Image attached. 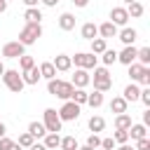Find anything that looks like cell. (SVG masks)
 Masks as SVG:
<instances>
[{
    "instance_id": "d590c367",
    "label": "cell",
    "mask_w": 150,
    "mask_h": 150,
    "mask_svg": "<svg viewBox=\"0 0 150 150\" xmlns=\"http://www.w3.org/2000/svg\"><path fill=\"white\" fill-rule=\"evenodd\" d=\"M16 143H19V145H21V148H26V150H28V148H30V145H33V143H35V138H33V136H30V134H28V131H23V134H21V136H19V141H16Z\"/></svg>"
},
{
    "instance_id": "8fae6325",
    "label": "cell",
    "mask_w": 150,
    "mask_h": 150,
    "mask_svg": "<svg viewBox=\"0 0 150 150\" xmlns=\"http://www.w3.org/2000/svg\"><path fill=\"white\" fill-rule=\"evenodd\" d=\"M52 63H54L56 73H68V70L73 68V61H70V56H68V54H56Z\"/></svg>"
},
{
    "instance_id": "b9f144b4",
    "label": "cell",
    "mask_w": 150,
    "mask_h": 150,
    "mask_svg": "<svg viewBox=\"0 0 150 150\" xmlns=\"http://www.w3.org/2000/svg\"><path fill=\"white\" fill-rule=\"evenodd\" d=\"M21 2H23L26 7H38V2H40V0H21Z\"/></svg>"
},
{
    "instance_id": "5b68a950",
    "label": "cell",
    "mask_w": 150,
    "mask_h": 150,
    "mask_svg": "<svg viewBox=\"0 0 150 150\" xmlns=\"http://www.w3.org/2000/svg\"><path fill=\"white\" fill-rule=\"evenodd\" d=\"M59 112V117H61V122H75L77 117H80V105L75 103V101H63V105L56 110Z\"/></svg>"
},
{
    "instance_id": "4fadbf2b",
    "label": "cell",
    "mask_w": 150,
    "mask_h": 150,
    "mask_svg": "<svg viewBox=\"0 0 150 150\" xmlns=\"http://www.w3.org/2000/svg\"><path fill=\"white\" fill-rule=\"evenodd\" d=\"M117 38L122 40V45H134V42H136V38H138V33H136V28L124 26L122 30H117Z\"/></svg>"
},
{
    "instance_id": "7a4b0ae2",
    "label": "cell",
    "mask_w": 150,
    "mask_h": 150,
    "mask_svg": "<svg viewBox=\"0 0 150 150\" xmlns=\"http://www.w3.org/2000/svg\"><path fill=\"white\" fill-rule=\"evenodd\" d=\"M91 82H94V89H96V91H103V94L110 91V89H112V77H110V73H108V66L94 68Z\"/></svg>"
},
{
    "instance_id": "836d02e7",
    "label": "cell",
    "mask_w": 150,
    "mask_h": 150,
    "mask_svg": "<svg viewBox=\"0 0 150 150\" xmlns=\"http://www.w3.org/2000/svg\"><path fill=\"white\" fill-rule=\"evenodd\" d=\"M19 66H21V73H23V70L33 68V66H35V61H33V56H28V54H21V56H19Z\"/></svg>"
},
{
    "instance_id": "f1b7e54d",
    "label": "cell",
    "mask_w": 150,
    "mask_h": 150,
    "mask_svg": "<svg viewBox=\"0 0 150 150\" xmlns=\"http://www.w3.org/2000/svg\"><path fill=\"white\" fill-rule=\"evenodd\" d=\"M87 94H89L87 89H80V87H75V89H73V94H70V101H75L77 105H84V103H87Z\"/></svg>"
},
{
    "instance_id": "4dcf8cb0",
    "label": "cell",
    "mask_w": 150,
    "mask_h": 150,
    "mask_svg": "<svg viewBox=\"0 0 150 150\" xmlns=\"http://www.w3.org/2000/svg\"><path fill=\"white\" fill-rule=\"evenodd\" d=\"M59 148H61V150H77V148H80V143H77V138H75V136H63V138H61V143H59Z\"/></svg>"
},
{
    "instance_id": "e575fe53",
    "label": "cell",
    "mask_w": 150,
    "mask_h": 150,
    "mask_svg": "<svg viewBox=\"0 0 150 150\" xmlns=\"http://www.w3.org/2000/svg\"><path fill=\"white\" fill-rule=\"evenodd\" d=\"M112 141H115V143H129V131H127V129H115Z\"/></svg>"
},
{
    "instance_id": "8992f818",
    "label": "cell",
    "mask_w": 150,
    "mask_h": 150,
    "mask_svg": "<svg viewBox=\"0 0 150 150\" xmlns=\"http://www.w3.org/2000/svg\"><path fill=\"white\" fill-rule=\"evenodd\" d=\"M42 124H45V129H47V131L59 134L63 122H61V117H59V112H56L54 108H45V112H42Z\"/></svg>"
},
{
    "instance_id": "44dd1931",
    "label": "cell",
    "mask_w": 150,
    "mask_h": 150,
    "mask_svg": "<svg viewBox=\"0 0 150 150\" xmlns=\"http://www.w3.org/2000/svg\"><path fill=\"white\" fill-rule=\"evenodd\" d=\"M73 89H75V87H73L70 82H63V80H61V84H59V89H56V94H54V96H56V98H61V101H68V98H70V94H73Z\"/></svg>"
},
{
    "instance_id": "9a60e30c",
    "label": "cell",
    "mask_w": 150,
    "mask_h": 150,
    "mask_svg": "<svg viewBox=\"0 0 150 150\" xmlns=\"http://www.w3.org/2000/svg\"><path fill=\"white\" fill-rule=\"evenodd\" d=\"M21 80H23V84H38L42 77H40V70H38V66H33V68H28V70H23L21 73Z\"/></svg>"
},
{
    "instance_id": "484cf974",
    "label": "cell",
    "mask_w": 150,
    "mask_h": 150,
    "mask_svg": "<svg viewBox=\"0 0 150 150\" xmlns=\"http://www.w3.org/2000/svg\"><path fill=\"white\" fill-rule=\"evenodd\" d=\"M28 134H30L33 138H42V136L47 134V129H45V124H42V122H38V120H35V122H30V124H28Z\"/></svg>"
},
{
    "instance_id": "ffe728a7",
    "label": "cell",
    "mask_w": 150,
    "mask_h": 150,
    "mask_svg": "<svg viewBox=\"0 0 150 150\" xmlns=\"http://www.w3.org/2000/svg\"><path fill=\"white\" fill-rule=\"evenodd\" d=\"M80 33H82V38H84V40H94V38H98V26H96V23H91V21H87V23L80 28Z\"/></svg>"
},
{
    "instance_id": "9c48e42d",
    "label": "cell",
    "mask_w": 150,
    "mask_h": 150,
    "mask_svg": "<svg viewBox=\"0 0 150 150\" xmlns=\"http://www.w3.org/2000/svg\"><path fill=\"white\" fill-rule=\"evenodd\" d=\"M89 82H91V75H89L84 68H75V75H73L70 84H73V87H80V89H84Z\"/></svg>"
},
{
    "instance_id": "f5cc1de1",
    "label": "cell",
    "mask_w": 150,
    "mask_h": 150,
    "mask_svg": "<svg viewBox=\"0 0 150 150\" xmlns=\"http://www.w3.org/2000/svg\"><path fill=\"white\" fill-rule=\"evenodd\" d=\"M124 2H127V5H129V2H136V0H124Z\"/></svg>"
},
{
    "instance_id": "5bb4252c",
    "label": "cell",
    "mask_w": 150,
    "mask_h": 150,
    "mask_svg": "<svg viewBox=\"0 0 150 150\" xmlns=\"http://www.w3.org/2000/svg\"><path fill=\"white\" fill-rule=\"evenodd\" d=\"M138 94H141V87H138L136 82H131V84H127V87H124L122 98H124L127 103H134V101H138Z\"/></svg>"
},
{
    "instance_id": "ac0fdd59",
    "label": "cell",
    "mask_w": 150,
    "mask_h": 150,
    "mask_svg": "<svg viewBox=\"0 0 150 150\" xmlns=\"http://www.w3.org/2000/svg\"><path fill=\"white\" fill-rule=\"evenodd\" d=\"M127 131H129V138L131 141H138V138H145L148 136V127L145 124H131Z\"/></svg>"
},
{
    "instance_id": "7dc6e473",
    "label": "cell",
    "mask_w": 150,
    "mask_h": 150,
    "mask_svg": "<svg viewBox=\"0 0 150 150\" xmlns=\"http://www.w3.org/2000/svg\"><path fill=\"white\" fill-rule=\"evenodd\" d=\"M2 136H7V127L0 122V138H2Z\"/></svg>"
},
{
    "instance_id": "277c9868",
    "label": "cell",
    "mask_w": 150,
    "mask_h": 150,
    "mask_svg": "<svg viewBox=\"0 0 150 150\" xmlns=\"http://www.w3.org/2000/svg\"><path fill=\"white\" fill-rule=\"evenodd\" d=\"M70 61L77 66V68H84V70H94L96 63H98V56L91 54V52H77L75 56H70Z\"/></svg>"
},
{
    "instance_id": "d6a6232c",
    "label": "cell",
    "mask_w": 150,
    "mask_h": 150,
    "mask_svg": "<svg viewBox=\"0 0 150 150\" xmlns=\"http://www.w3.org/2000/svg\"><path fill=\"white\" fill-rule=\"evenodd\" d=\"M101 61H103V66H112V63L117 61V52H115V49H105V52L101 54Z\"/></svg>"
},
{
    "instance_id": "816d5d0a",
    "label": "cell",
    "mask_w": 150,
    "mask_h": 150,
    "mask_svg": "<svg viewBox=\"0 0 150 150\" xmlns=\"http://www.w3.org/2000/svg\"><path fill=\"white\" fill-rule=\"evenodd\" d=\"M2 73H5V63L0 61V77H2Z\"/></svg>"
},
{
    "instance_id": "f907efd6",
    "label": "cell",
    "mask_w": 150,
    "mask_h": 150,
    "mask_svg": "<svg viewBox=\"0 0 150 150\" xmlns=\"http://www.w3.org/2000/svg\"><path fill=\"white\" fill-rule=\"evenodd\" d=\"M12 150H23V148H21L19 143H14V145H12Z\"/></svg>"
},
{
    "instance_id": "ba28073f",
    "label": "cell",
    "mask_w": 150,
    "mask_h": 150,
    "mask_svg": "<svg viewBox=\"0 0 150 150\" xmlns=\"http://www.w3.org/2000/svg\"><path fill=\"white\" fill-rule=\"evenodd\" d=\"M110 21H112L115 26H127V23H129L127 7H112V9H110Z\"/></svg>"
},
{
    "instance_id": "e0dca14e",
    "label": "cell",
    "mask_w": 150,
    "mask_h": 150,
    "mask_svg": "<svg viewBox=\"0 0 150 150\" xmlns=\"http://www.w3.org/2000/svg\"><path fill=\"white\" fill-rule=\"evenodd\" d=\"M38 70H40V77H42V80H52V77H56V68H54V63H52V61L40 63V66H38Z\"/></svg>"
},
{
    "instance_id": "3957f363",
    "label": "cell",
    "mask_w": 150,
    "mask_h": 150,
    "mask_svg": "<svg viewBox=\"0 0 150 150\" xmlns=\"http://www.w3.org/2000/svg\"><path fill=\"white\" fill-rule=\"evenodd\" d=\"M2 82H5V87L9 89V91H14V94H21V89L26 87L23 84V80H21V73L19 70H14V68H5V73H2V77H0Z\"/></svg>"
},
{
    "instance_id": "8d00e7d4",
    "label": "cell",
    "mask_w": 150,
    "mask_h": 150,
    "mask_svg": "<svg viewBox=\"0 0 150 150\" xmlns=\"http://www.w3.org/2000/svg\"><path fill=\"white\" fill-rule=\"evenodd\" d=\"M136 145H134V150H150V138L145 136V138H138V141H134Z\"/></svg>"
},
{
    "instance_id": "30bf717a",
    "label": "cell",
    "mask_w": 150,
    "mask_h": 150,
    "mask_svg": "<svg viewBox=\"0 0 150 150\" xmlns=\"http://www.w3.org/2000/svg\"><path fill=\"white\" fill-rule=\"evenodd\" d=\"M117 61L124 63V66L134 63V61H136V47H134V45H124V49L117 52Z\"/></svg>"
},
{
    "instance_id": "52a82bcc",
    "label": "cell",
    "mask_w": 150,
    "mask_h": 150,
    "mask_svg": "<svg viewBox=\"0 0 150 150\" xmlns=\"http://www.w3.org/2000/svg\"><path fill=\"white\" fill-rule=\"evenodd\" d=\"M21 54H26V47L19 40H12V42H5L2 45V56L5 59H19Z\"/></svg>"
},
{
    "instance_id": "83f0119b",
    "label": "cell",
    "mask_w": 150,
    "mask_h": 150,
    "mask_svg": "<svg viewBox=\"0 0 150 150\" xmlns=\"http://www.w3.org/2000/svg\"><path fill=\"white\" fill-rule=\"evenodd\" d=\"M89 42H91V54H103L108 49V40H103V38H94Z\"/></svg>"
},
{
    "instance_id": "603a6c76",
    "label": "cell",
    "mask_w": 150,
    "mask_h": 150,
    "mask_svg": "<svg viewBox=\"0 0 150 150\" xmlns=\"http://www.w3.org/2000/svg\"><path fill=\"white\" fill-rule=\"evenodd\" d=\"M143 12H145V7H143V2H141V0H136V2H129V7H127V14H129V19H138V16H143Z\"/></svg>"
},
{
    "instance_id": "f546056e",
    "label": "cell",
    "mask_w": 150,
    "mask_h": 150,
    "mask_svg": "<svg viewBox=\"0 0 150 150\" xmlns=\"http://www.w3.org/2000/svg\"><path fill=\"white\" fill-rule=\"evenodd\" d=\"M134 122H131V115H127V112H120L117 117H115V129H129Z\"/></svg>"
},
{
    "instance_id": "cb8c5ba5",
    "label": "cell",
    "mask_w": 150,
    "mask_h": 150,
    "mask_svg": "<svg viewBox=\"0 0 150 150\" xmlns=\"http://www.w3.org/2000/svg\"><path fill=\"white\" fill-rule=\"evenodd\" d=\"M105 129V120L101 117V115H91L89 117V131L91 134H98V131H103Z\"/></svg>"
},
{
    "instance_id": "7c38bea8",
    "label": "cell",
    "mask_w": 150,
    "mask_h": 150,
    "mask_svg": "<svg viewBox=\"0 0 150 150\" xmlns=\"http://www.w3.org/2000/svg\"><path fill=\"white\" fill-rule=\"evenodd\" d=\"M98 38H103V40L117 38V26H115L112 21H103V23L98 26Z\"/></svg>"
},
{
    "instance_id": "7bdbcfd3",
    "label": "cell",
    "mask_w": 150,
    "mask_h": 150,
    "mask_svg": "<svg viewBox=\"0 0 150 150\" xmlns=\"http://www.w3.org/2000/svg\"><path fill=\"white\" fill-rule=\"evenodd\" d=\"M28 150H47V148H45V143H33Z\"/></svg>"
},
{
    "instance_id": "c3c4849f",
    "label": "cell",
    "mask_w": 150,
    "mask_h": 150,
    "mask_svg": "<svg viewBox=\"0 0 150 150\" xmlns=\"http://www.w3.org/2000/svg\"><path fill=\"white\" fill-rule=\"evenodd\" d=\"M5 9H7V0H0V14H2Z\"/></svg>"
},
{
    "instance_id": "ee69618b",
    "label": "cell",
    "mask_w": 150,
    "mask_h": 150,
    "mask_svg": "<svg viewBox=\"0 0 150 150\" xmlns=\"http://www.w3.org/2000/svg\"><path fill=\"white\" fill-rule=\"evenodd\" d=\"M40 2H42L45 7H56V2H59V0H40Z\"/></svg>"
},
{
    "instance_id": "d4e9b609",
    "label": "cell",
    "mask_w": 150,
    "mask_h": 150,
    "mask_svg": "<svg viewBox=\"0 0 150 150\" xmlns=\"http://www.w3.org/2000/svg\"><path fill=\"white\" fill-rule=\"evenodd\" d=\"M127 108H129V103H127L122 96H115V98L110 101V110H112L115 115H120V112H127Z\"/></svg>"
},
{
    "instance_id": "681fc988",
    "label": "cell",
    "mask_w": 150,
    "mask_h": 150,
    "mask_svg": "<svg viewBox=\"0 0 150 150\" xmlns=\"http://www.w3.org/2000/svg\"><path fill=\"white\" fill-rule=\"evenodd\" d=\"M77 150H96V148H89V145L84 143V145H82V148H77Z\"/></svg>"
},
{
    "instance_id": "1f68e13d",
    "label": "cell",
    "mask_w": 150,
    "mask_h": 150,
    "mask_svg": "<svg viewBox=\"0 0 150 150\" xmlns=\"http://www.w3.org/2000/svg\"><path fill=\"white\" fill-rule=\"evenodd\" d=\"M136 61H138L141 66H148V63H150V47H141V49H136Z\"/></svg>"
},
{
    "instance_id": "7402d4cb",
    "label": "cell",
    "mask_w": 150,
    "mask_h": 150,
    "mask_svg": "<svg viewBox=\"0 0 150 150\" xmlns=\"http://www.w3.org/2000/svg\"><path fill=\"white\" fill-rule=\"evenodd\" d=\"M42 138H45L42 143H45V148H47V150H56V148H59V143H61V136H59V134H54V131H47Z\"/></svg>"
},
{
    "instance_id": "4316f807",
    "label": "cell",
    "mask_w": 150,
    "mask_h": 150,
    "mask_svg": "<svg viewBox=\"0 0 150 150\" xmlns=\"http://www.w3.org/2000/svg\"><path fill=\"white\" fill-rule=\"evenodd\" d=\"M87 105H91V108H101L103 105V91H91V94H87Z\"/></svg>"
},
{
    "instance_id": "6da1fadb",
    "label": "cell",
    "mask_w": 150,
    "mask_h": 150,
    "mask_svg": "<svg viewBox=\"0 0 150 150\" xmlns=\"http://www.w3.org/2000/svg\"><path fill=\"white\" fill-rule=\"evenodd\" d=\"M40 38H42V26H40V23H23V28L19 30V42H21L23 47L35 45Z\"/></svg>"
},
{
    "instance_id": "db71d44e",
    "label": "cell",
    "mask_w": 150,
    "mask_h": 150,
    "mask_svg": "<svg viewBox=\"0 0 150 150\" xmlns=\"http://www.w3.org/2000/svg\"><path fill=\"white\" fill-rule=\"evenodd\" d=\"M7 2H9V0H7Z\"/></svg>"
},
{
    "instance_id": "d6986e66",
    "label": "cell",
    "mask_w": 150,
    "mask_h": 150,
    "mask_svg": "<svg viewBox=\"0 0 150 150\" xmlns=\"http://www.w3.org/2000/svg\"><path fill=\"white\" fill-rule=\"evenodd\" d=\"M59 28H61V30H73V28H75V16H73L70 12H63V14L59 16Z\"/></svg>"
},
{
    "instance_id": "ab89813d",
    "label": "cell",
    "mask_w": 150,
    "mask_h": 150,
    "mask_svg": "<svg viewBox=\"0 0 150 150\" xmlns=\"http://www.w3.org/2000/svg\"><path fill=\"white\" fill-rule=\"evenodd\" d=\"M12 145H14V141H12V138H7V136H2V138H0V150H12Z\"/></svg>"
},
{
    "instance_id": "60d3db41",
    "label": "cell",
    "mask_w": 150,
    "mask_h": 150,
    "mask_svg": "<svg viewBox=\"0 0 150 150\" xmlns=\"http://www.w3.org/2000/svg\"><path fill=\"white\" fill-rule=\"evenodd\" d=\"M143 124L150 127V108H145V112H143Z\"/></svg>"
},
{
    "instance_id": "bcb514c9",
    "label": "cell",
    "mask_w": 150,
    "mask_h": 150,
    "mask_svg": "<svg viewBox=\"0 0 150 150\" xmlns=\"http://www.w3.org/2000/svg\"><path fill=\"white\" fill-rule=\"evenodd\" d=\"M117 150H134V145H129V143H120Z\"/></svg>"
},
{
    "instance_id": "74e56055",
    "label": "cell",
    "mask_w": 150,
    "mask_h": 150,
    "mask_svg": "<svg viewBox=\"0 0 150 150\" xmlns=\"http://www.w3.org/2000/svg\"><path fill=\"white\" fill-rule=\"evenodd\" d=\"M87 145H89V148H98V145H101L98 134H89V136H87Z\"/></svg>"
},
{
    "instance_id": "f35d334b",
    "label": "cell",
    "mask_w": 150,
    "mask_h": 150,
    "mask_svg": "<svg viewBox=\"0 0 150 150\" xmlns=\"http://www.w3.org/2000/svg\"><path fill=\"white\" fill-rule=\"evenodd\" d=\"M115 145H117V143H115L112 138H101V145H98V148H103V150H115Z\"/></svg>"
},
{
    "instance_id": "2e32d148",
    "label": "cell",
    "mask_w": 150,
    "mask_h": 150,
    "mask_svg": "<svg viewBox=\"0 0 150 150\" xmlns=\"http://www.w3.org/2000/svg\"><path fill=\"white\" fill-rule=\"evenodd\" d=\"M23 21H26V23H40V21H42V12H40L38 7H26Z\"/></svg>"
},
{
    "instance_id": "f6af8a7d",
    "label": "cell",
    "mask_w": 150,
    "mask_h": 150,
    "mask_svg": "<svg viewBox=\"0 0 150 150\" xmlns=\"http://www.w3.org/2000/svg\"><path fill=\"white\" fill-rule=\"evenodd\" d=\"M73 5H75V7H87L89 0H73Z\"/></svg>"
}]
</instances>
